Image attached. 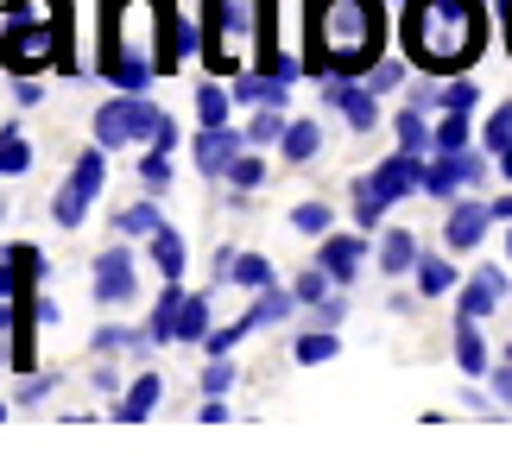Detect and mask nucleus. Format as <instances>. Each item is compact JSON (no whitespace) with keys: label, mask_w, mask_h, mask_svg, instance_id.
I'll return each instance as SVG.
<instances>
[{"label":"nucleus","mask_w":512,"mask_h":474,"mask_svg":"<svg viewBox=\"0 0 512 474\" xmlns=\"http://www.w3.org/2000/svg\"><path fill=\"white\" fill-rule=\"evenodd\" d=\"M184 279H165V291H159V304H152V316H146V329H152V342H177V310H184Z\"/></svg>","instance_id":"nucleus-24"},{"label":"nucleus","mask_w":512,"mask_h":474,"mask_svg":"<svg viewBox=\"0 0 512 474\" xmlns=\"http://www.w3.org/2000/svg\"><path fill=\"white\" fill-rule=\"evenodd\" d=\"M456 367L468 380H481V373H494V354L481 342V323H456Z\"/></svg>","instance_id":"nucleus-27"},{"label":"nucleus","mask_w":512,"mask_h":474,"mask_svg":"<svg viewBox=\"0 0 512 474\" xmlns=\"http://www.w3.org/2000/svg\"><path fill=\"white\" fill-rule=\"evenodd\" d=\"M57 380H64V373H26V380H19V392H13V411H38L57 392Z\"/></svg>","instance_id":"nucleus-41"},{"label":"nucleus","mask_w":512,"mask_h":474,"mask_svg":"<svg viewBox=\"0 0 512 474\" xmlns=\"http://www.w3.org/2000/svg\"><path fill=\"white\" fill-rule=\"evenodd\" d=\"M373 57H386V0H323L310 13L304 70L317 76H367Z\"/></svg>","instance_id":"nucleus-2"},{"label":"nucleus","mask_w":512,"mask_h":474,"mask_svg":"<svg viewBox=\"0 0 512 474\" xmlns=\"http://www.w3.org/2000/svg\"><path fill=\"white\" fill-rule=\"evenodd\" d=\"M146 266L159 272V279H184V266H190V247H184V234H177L171 222L146 241Z\"/></svg>","instance_id":"nucleus-19"},{"label":"nucleus","mask_w":512,"mask_h":474,"mask_svg":"<svg viewBox=\"0 0 512 474\" xmlns=\"http://www.w3.org/2000/svg\"><path fill=\"white\" fill-rule=\"evenodd\" d=\"M159 228H165V209L152 203V196H140V203H127L114 215V234H121V241H152Z\"/></svg>","instance_id":"nucleus-23"},{"label":"nucleus","mask_w":512,"mask_h":474,"mask_svg":"<svg viewBox=\"0 0 512 474\" xmlns=\"http://www.w3.org/2000/svg\"><path fill=\"white\" fill-rule=\"evenodd\" d=\"M89 291H95V304H108V310H121L140 298V253H133L127 241H114L95 253V266H89Z\"/></svg>","instance_id":"nucleus-8"},{"label":"nucleus","mask_w":512,"mask_h":474,"mask_svg":"<svg viewBox=\"0 0 512 474\" xmlns=\"http://www.w3.org/2000/svg\"><path fill=\"white\" fill-rule=\"evenodd\" d=\"M209 329H215V298H209V291H190L184 310H177V342L203 348V342H209Z\"/></svg>","instance_id":"nucleus-22"},{"label":"nucleus","mask_w":512,"mask_h":474,"mask_svg":"<svg viewBox=\"0 0 512 474\" xmlns=\"http://www.w3.org/2000/svg\"><path fill=\"white\" fill-rule=\"evenodd\" d=\"M380 102H386V95H373L367 76H342V70L323 76V108L342 114L348 133H373V127H380Z\"/></svg>","instance_id":"nucleus-9"},{"label":"nucleus","mask_w":512,"mask_h":474,"mask_svg":"<svg viewBox=\"0 0 512 474\" xmlns=\"http://www.w3.org/2000/svg\"><path fill=\"white\" fill-rule=\"evenodd\" d=\"M494 215H500V222H512V190H506V196H494Z\"/></svg>","instance_id":"nucleus-52"},{"label":"nucleus","mask_w":512,"mask_h":474,"mask_svg":"<svg viewBox=\"0 0 512 474\" xmlns=\"http://www.w3.org/2000/svg\"><path fill=\"white\" fill-rule=\"evenodd\" d=\"M487 171H494V152H475V146H462V152H430V165H424V196H437V203H456L462 190H481L487 184Z\"/></svg>","instance_id":"nucleus-7"},{"label":"nucleus","mask_w":512,"mask_h":474,"mask_svg":"<svg viewBox=\"0 0 512 474\" xmlns=\"http://www.w3.org/2000/svg\"><path fill=\"white\" fill-rule=\"evenodd\" d=\"M0 323H7V316H0Z\"/></svg>","instance_id":"nucleus-57"},{"label":"nucleus","mask_w":512,"mask_h":474,"mask_svg":"<svg viewBox=\"0 0 512 474\" xmlns=\"http://www.w3.org/2000/svg\"><path fill=\"white\" fill-rule=\"evenodd\" d=\"M234 285H241V291H266V285H279V272H272L266 253H234Z\"/></svg>","instance_id":"nucleus-34"},{"label":"nucleus","mask_w":512,"mask_h":474,"mask_svg":"<svg viewBox=\"0 0 512 474\" xmlns=\"http://www.w3.org/2000/svg\"><path fill=\"white\" fill-rule=\"evenodd\" d=\"M481 146H487V152H506V146H512V102H500L494 114H487V127H481Z\"/></svg>","instance_id":"nucleus-43"},{"label":"nucleus","mask_w":512,"mask_h":474,"mask_svg":"<svg viewBox=\"0 0 512 474\" xmlns=\"http://www.w3.org/2000/svg\"><path fill=\"white\" fill-rule=\"evenodd\" d=\"M443 108H449V114H475V108H481V83H475L468 70H462V76H443Z\"/></svg>","instance_id":"nucleus-38"},{"label":"nucleus","mask_w":512,"mask_h":474,"mask_svg":"<svg viewBox=\"0 0 512 474\" xmlns=\"http://www.w3.org/2000/svg\"><path fill=\"white\" fill-rule=\"evenodd\" d=\"M234 89H228V76H209V83H196V127H228L234 121Z\"/></svg>","instance_id":"nucleus-21"},{"label":"nucleus","mask_w":512,"mask_h":474,"mask_svg":"<svg viewBox=\"0 0 512 474\" xmlns=\"http://www.w3.org/2000/svg\"><path fill=\"white\" fill-rule=\"evenodd\" d=\"M234 386H241V367H234V354H209V361H203V399H228Z\"/></svg>","instance_id":"nucleus-33"},{"label":"nucleus","mask_w":512,"mask_h":474,"mask_svg":"<svg viewBox=\"0 0 512 474\" xmlns=\"http://www.w3.org/2000/svg\"><path fill=\"white\" fill-rule=\"evenodd\" d=\"M89 380H95V386H102V392H114V399H121V386H127V380H121V373H114V367H95V373H89Z\"/></svg>","instance_id":"nucleus-49"},{"label":"nucleus","mask_w":512,"mask_h":474,"mask_svg":"<svg viewBox=\"0 0 512 474\" xmlns=\"http://www.w3.org/2000/svg\"><path fill=\"white\" fill-rule=\"evenodd\" d=\"M89 133H95V146H108V152H121V146H177V114H165L152 95H108L102 108H89Z\"/></svg>","instance_id":"nucleus-4"},{"label":"nucleus","mask_w":512,"mask_h":474,"mask_svg":"<svg viewBox=\"0 0 512 474\" xmlns=\"http://www.w3.org/2000/svg\"><path fill=\"white\" fill-rule=\"evenodd\" d=\"M247 335H260V329H253V316L241 310V316H234V323H215V329H209V342H203V354H234V348L247 342Z\"/></svg>","instance_id":"nucleus-36"},{"label":"nucleus","mask_w":512,"mask_h":474,"mask_svg":"<svg viewBox=\"0 0 512 474\" xmlns=\"http://www.w3.org/2000/svg\"><path fill=\"white\" fill-rule=\"evenodd\" d=\"M26 171H32V140H26L19 121H7L0 127V184H7V177H26Z\"/></svg>","instance_id":"nucleus-29"},{"label":"nucleus","mask_w":512,"mask_h":474,"mask_svg":"<svg viewBox=\"0 0 512 474\" xmlns=\"http://www.w3.org/2000/svg\"><path fill=\"white\" fill-rule=\"evenodd\" d=\"M487 228H494V203H481V196H456V203H443V247L449 253H475L487 241Z\"/></svg>","instance_id":"nucleus-11"},{"label":"nucleus","mask_w":512,"mask_h":474,"mask_svg":"<svg viewBox=\"0 0 512 474\" xmlns=\"http://www.w3.org/2000/svg\"><path fill=\"white\" fill-rule=\"evenodd\" d=\"M0 222H7V196H0Z\"/></svg>","instance_id":"nucleus-55"},{"label":"nucleus","mask_w":512,"mask_h":474,"mask_svg":"<svg viewBox=\"0 0 512 474\" xmlns=\"http://www.w3.org/2000/svg\"><path fill=\"white\" fill-rule=\"evenodd\" d=\"M291 310H298V291H291V285H266V291H253V304H247L253 329H272V323H285Z\"/></svg>","instance_id":"nucleus-25"},{"label":"nucleus","mask_w":512,"mask_h":474,"mask_svg":"<svg viewBox=\"0 0 512 474\" xmlns=\"http://www.w3.org/2000/svg\"><path fill=\"white\" fill-rule=\"evenodd\" d=\"M399 45L424 76H462L487 45V0H405Z\"/></svg>","instance_id":"nucleus-1"},{"label":"nucleus","mask_w":512,"mask_h":474,"mask_svg":"<svg viewBox=\"0 0 512 474\" xmlns=\"http://www.w3.org/2000/svg\"><path fill=\"white\" fill-rule=\"evenodd\" d=\"M494 399L512 405V361H506V354H500V367H494Z\"/></svg>","instance_id":"nucleus-47"},{"label":"nucleus","mask_w":512,"mask_h":474,"mask_svg":"<svg viewBox=\"0 0 512 474\" xmlns=\"http://www.w3.org/2000/svg\"><path fill=\"white\" fill-rule=\"evenodd\" d=\"M247 152V127H196V140H190V165L203 171V177H228V165Z\"/></svg>","instance_id":"nucleus-12"},{"label":"nucleus","mask_w":512,"mask_h":474,"mask_svg":"<svg viewBox=\"0 0 512 474\" xmlns=\"http://www.w3.org/2000/svg\"><path fill=\"white\" fill-rule=\"evenodd\" d=\"M196 418H203V424H228L234 411H228V399H203V405H196Z\"/></svg>","instance_id":"nucleus-48"},{"label":"nucleus","mask_w":512,"mask_h":474,"mask_svg":"<svg viewBox=\"0 0 512 474\" xmlns=\"http://www.w3.org/2000/svg\"><path fill=\"white\" fill-rule=\"evenodd\" d=\"M285 127H291L285 108H253V114H247V146H279Z\"/></svg>","instance_id":"nucleus-31"},{"label":"nucleus","mask_w":512,"mask_h":474,"mask_svg":"<svg viewBox=\"0 0 512 474\" xmlns=\"http://www.w3.org/2000/svg\"><path fill=\"white\" fill-rule=\"evenodd\" d=\"M7 418H13V405H7V399H0V424H7Z\"/></svg>","instance_id":"nucleus-54"},{"label":"nucleus","mask_w":512,"mask_h":474,"mask_svg":"<svg viewBox=\"0 0 512 474\" xmlns=\"http://www.w3.org/2000/svg\"><path fill=\"white\" fill-rule=\"evenodd\" d=\"M266 158H260V146H247L241 158H234V165H228V190H260L266 184Z\"/></svg>","instance_id":"nucleus-39"},{"label":"nucleus","mask_w":512,"mask_h":474,"mask_svg":"<svg viewBox=\"0 0 512 474\" xmlns=\"http://www.w3.org/2000/svg\"><path fill=\"white\" fill-rule=\"evenodd\" d=\"M310 316H317L323 329H342V316H348V285H342V291H329L323 304H310Z\"/></svg>","instance_id":"nucleus-45"},{"label":"nucleus","mask_w":512,"mask_h":474,"mask_svg":"<svg viewBox=\"0 0 512 474\" xmlns=\"http://www.w3.org/2000/svg\"><path fill=\"white\" fill-rule=\"evenodd\" d=\"M203 64L209 76H241L253 64V0H203Z\"/></svg>","instance_id":"nucleus-5"},{"label":"nucleus","mask_w":512,"mask_h":474,"mask_svg":"<svg viewBox=\"0 0 512 474\" xmlns=\"http://www.w3.org/2000/svg\"><path fill=\"white\" fill-rule=\"evenodd\" d=\"M500 32H506V51H512V0H500Z\"/></svg>","instance_id":"nucleus-50"},{"label":"nucleus","mask_w":512,"mask_h":474,"mask_svg":"<svg viewBox=\"0 0 512 474\" xmlns=\"http://www.w3.org/2000/svg\"><path fill=\"white\" fill-rule=\"evenodd\" d=\"M430 108H418V102H405L399 114H392V140H399L405 152H430Z\"/></svg>","instance_id":"nucleus-26"},{"label":"nucleus","mask_w":512,"mask_h":474,"mask_svg":"<svg viewBox=\"0 0 512 474\" xmlns=\"http://www.w3.org/2000/svg\"><path fill=\"white\" fill-rule=\"evenodd\" d=\"M291 228H298V234H310V241H323V234L336 228V209L310 196V203H298V209H291Z\"/></svg>","instance_id":"nucleus-37"},{"label":"nucleus","mask_w":512,"mask_h":474,"mask_svg":"<svg viewBox=\"0 0 512 474\" xmlns=\"http://www.w3.org/2000/svg\"><path fill=\"white\" fill-rule=\"evenodd\" d=\"M506 266H512V222H506Z\"/></svg>","instance_id":"nucleus-53"},{"label":"nucleus","mask_w":512,"mask_h":474,"mask_svg":"<svg viewBox=\"0 0 512 474\" xmlns=\"http://www.w3.org/2000/svg\"><path fill=\"white\" fill-rule=\"evenodd\" d=\"M291 291H298V304L310 310V304H323L329 291H336V279H329L323 266H310V272H298V279H291Z\"/></svg>","instance_id":"nucleus-42"},{"label":"nucleus","mask_w":512,"mask_h":474,"mask_svg":"<svg viewBox=\"0 0 512 474\" xmlns=\"http://www.w3.org/2000/svg\"><path fill=\"white\" fill-rule=\"evenodd\" d=\"M70 64V0H0V70L7 76H45Z\"/></svg>","instance_id":"nucleus-3"},{"label":"nucleus","mask_w":512,"mask_h":474,"mask_svg":"<svg viewBox=\"0 0 512 474\" xmlns=\"http://www.w3.org/2000/svg\"><path fill=\"white\" fill-rule=\"evenodd\" d=\"M102 190H108V146H89V152L70 165L64 190L51 196V222H57V228H83L89 209L102 203Z\"/></svg>","instance_id":"nucleus-6"},{"label":"nucleus","mask_w":512,"mask_h":474,"mask_svg":"<svg viewBox=\"0 0 512 474\" xmlns=\"http://www.w3.org/2000/svg\"><path fill=\"white\" fill-rule=\"evenodd\" d=\"M386 215H392V209L373 196V184H367V177H354V228H361V234H380Z\"/></svg>","instance_id":"nucleus-30"},{"label":"nucleus","mask_w":512,"mask_h":474,"mask_svg":"<svg viewBox=\"0 0 512 474\" xmlns=\"http://www.w3.org/2000/svg\"><path fill=\"white\" fill-rule=\"evenodd\" d=\"M411 285H418V298H449V291H462V266H449L443 253H418Z\"/></svg>","instance_id":"nucleus-17"},{"label":"nucleus","mask_w":512,"mask_h":474,"mask_svg":"<svg viewBox=\"0 0 512 474\" xmlns=\"http://www.w3.org/2000/svg\"><path fill=\"white\" fill-rule=\"evenodd\" d=\"M367 260H373V247H367V234H361V228H354V234L329 228V234H323V247H317V266H323L336 285H354V279L367 272Z\"/></svg>","instance_id":"nucleus-13"},{"label":"nucleus","mask_w":512,"mask_h":474,"mask_svg":"<svg viewBox=\"0 0 512 474\" xmlns=\"http://www.w3.org/2000/svg\"><path fill=\"white\" fill-rule=\"evenodd\" d=\"M405 76H411V57H373L367 89H373V95H399V89H405Z\"/></svg>","instance_id":"nucleus-35"},{"label":"nucleus","mask_w":512,"mask_h":474,"mask_svg":"<svg viewBox=\"0 0 512 474\" xmlns=\"http://www.w3.org/2000/svg\"><path fill=\"white\" fill-rule=\"evenodd\" d=\"M89 348L95 354H133V361H146V354L152 348H159V342H152V329L140 323V329H121V323H102V329H95L89 335Z\"/></svg>","instance_id":"nucleus-20"},{"label":"nucleus","mask_w":512,"mask_h":474,"mask_svg":"<svg viewBox=\"0 0 512 474\" xmlns=\"http://www.w3.org/2000/svg\"><path fill=\"white\" fill-rule=\"evenodd\" d=\"M317 152H323V121L291 114V127H285V140H279V158H285V165H317Z\"/></svg>","instance_id":"nucleus-18"},{"label":"nucleus","mask_w":512,"mask_h":474,"mask_svg":"<svg viewBox=\"0 0 512 474\" xmlns=\"http://www.w3.org/2000/svg\"><path fill=\"white\" fill-rule=\"evenodd\" d=\"M159 399H165L159 367H140V373L121 386V399H114V418H121V424H146L152 411H159Z\"/></svg>","instance_id":"nucleus-15"},{"label":"nucleus","mask_w":512,"mask_h":474,"mask_svg":"<svg viewBox=\"0 0 512 474\" xmlns=\"http://www.w3.org/2000/svg\"><path fill=\"white\" fill-rule=\"evenodd\" d=\"M468 140H475V133H468V114H449L443 108V121L430 127V152H462Z\"/></svg>","instance_id":"nucleus-40"},{"label":"nucleus","mask_w":512,"mask_h":474,"mask_svg":"<svg viewBox=\"0 0 512 474\" xmlns=\"http://www.w3.org/2000/svg\"><path fill=\"white\" fill-rule=\"evenodd\" d=\"M13 291H19V241L0 247V310L13 304Z\"/></svg>","instance_id":"nucleus-44"},{"label":"nucleus","mask_w":512,"mask_h":474,"mask_svg":"<svg viewBox=\"0 0 512 474\" xmlns=\"http://www.w3.org/2000/svg\"><path fill=\"white\" fill-rule=\"evenodd\" d=\"M13 102L19 108H45V83H38V76H13Z\"/></svg>","instance_id":"nucleus-46"},{"label":"nucleus","mask_w":512,"mask_h":474,"mask_svg":"<svg viewBox=\"0 0 512 474\" xmlns=\"http://www.w3.org/2000/svg\"><path fill=\"white\" fill-rule=\"evenodd\" d=\"M494 171H500L506 184H512V146H506V152H494Z\"/></svg>","instance_id":"nucleus-51"},{"label":"nucleus","mask_w":512,"mask_h":474,"mask_svg":"<svg viewBox=\"0 0 512 474\" xmlns=\"http://www.w3.org/2000/svg\"><path fill=\"white\" fill-rule=\"evenodd\" d=\"M506 361H512V342H506Z\"/></svg>","instance_id":"nucleus-56"},{"label":"nucleus","mask_w":512,"mask_h":474,"mask_svg":"<svg viewBox=\"0 0 512 474\" xmlns=\"http://www.w3.org/2000/svg\"><path fill=\"white\" fill-rule=\"evenodd\" d=\"M133 171H140V184H146L152 196L171 190V177H177V165H171V152H165V146H140V165H133Z\"/></svg>","instance_id":"nucleus-32"},{"label":"nucleus","mask_w":512,"mask_h":474,"mask_svg":"<svg viewBox=\"0 0 512 474\" xmlns=\"http://www.w3.org/2000/svg\"><path fill=\"white\" fill-rule=\"evenodd\" d=\"M424 165H430V152H405V146H392L380 165L367 171V184H373V196L392 209V203H405V196H418L424 190Z\"/></svg>","instance_id":"nucleus-10"},{"label":"nucleus","mask_w":512,"mask_h":474,"mask_svg":"<svg viewBox=\"0 0 512 474\" xmlns=\"http://www.w3.org/2000/svg\"><path fill=\"white\" fill-rule=\"evenodd\" d=\"M506 291H512L506 266H475V279H468L462 298H456V323H481V316H494L506 304Z\"/></svg>","instance_id":"nucleus-14"},{"label":"nucleus","mask_w":512,"mask_h":474,"mask_svg":"<svg viewBox=\"0 0 512 474\" xmlns=\"http://www.w3.org/2000/svg\"><path fill=\"white\" fill-rule=\"evenodd\" d=\"M418 234H411V228H386L380 234V247H373V266H380L386 272V279H405V272L411 266H418Z\"/></svg>","instance_id":"nucleus-16"},{"label":"nucleus","mask_w":512,"mask_h":474,"mask_svg":"<svg viewBox=\"0 0 512 474\" xmlns=\"http://www.w3.org/2000/svg\"><path fill=\"white\" fill-rule=\"evenodd\" d=\"M336 354H342V335L336 329H304L298 335V342H291V361H298V367H323V361H336Z\"/></svg>","instance_id":"nucleus-28"}]
</instances>
